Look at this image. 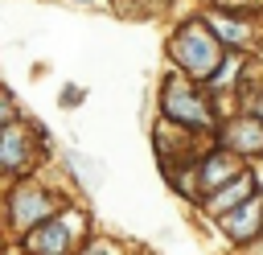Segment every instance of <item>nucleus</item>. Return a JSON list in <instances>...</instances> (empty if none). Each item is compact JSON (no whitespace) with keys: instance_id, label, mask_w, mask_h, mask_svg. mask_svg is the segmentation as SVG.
<instances>
[{"instance_id":"9b49d317","label":"nucleus","mask_w":263,"mask_h":255,"mask_svg":"<svg viewBox=\"0 0 263 255\" xmlns=\"http://www.w3.org/2000/svg\"><path fill=\"white\" fill-rule=\"evenodd\" d=\"M82 4H90V0H82Z\"/></svg>"},{"instance_id":"6e6552de","label":"nucleus","mask_w":263,"mask_h":255,"mask_svg":"<svg viewBox=\"0 0 263 255\" xmlns=\"http://www.w3.org/2000/svg\"><path fill=\"white\" fill-rule=\"evenodd\" d=\"M234 169H238V165H234L230 156H210V165H205V173H201V177H205V185H218V181H222V177H230Z\"/></svg>"},{"instance_id":"20e7f679","label":"nucleus","mask_w":263,"mask_h":255,"mask_svg":"<svg viewBox=\"0 0 263 255\" xmlns=\"http://www.w3.org/2000/svg\"><path fill=\"white\" fill-rule=\"evenodd\" d=\"M29 243H33V251H41V255H62L66 243H70V230H66V222H49V230L33 234Z\"/></svg>"},{"instance_id":"f257e3e1","label":"nucleus","mask_w":263,"mask_h":255,"mask_svg":"<svg viewBox=\"0 0 263 255\" xmlns=\"http://www.w3.org/2000/svg\"><path fill=\"white\" fill-rule=\"evenodd\" d=\"M173 53H177V62H181L185 70H193L197 78H210V74L218 70V45H214V37H210L201 25H189V29L173 41Z\"/></svg>"},{"instance_id":"423d86ee","label":"nucleus","mask_w":263,"mask_h":255,"mask_svg":"<svg viewBox=\"0 0 263 255\" xmlns=\"http://www.w3.org/2000/svg\"><path fill=\"white\" fill-rule=\"evenodd\" d=\"M226 140H234L238 148H263V128L259 123H238Z\"/></svg>"},{"instance_id":"f03ea898","label":"nucleus","mask_w":263,"mask_h":255,"mask_svg":"<svg viewBox=\"0 0 263 255\" xmlns=\"http://www.w3.org/2000/svg\"><path fill=\"white\" fill-rule=\"evenodd\" d=\"M164 111L177 115V119H189V123H201L210 128V111L201 107V99H193L181 82H164Z\"/></svg>"},{"instance_id":"1a4fd4ad","label":"nucleus","mask_w":263,"mask_h":255,"mask_svg":"<svg viewBox=\"0 0 263 255\" xmlns=\"http://www.w3.org/2000/svg\"><path fill=\"white\" fill-rule=\"evenodd\" d=\"M4 160L8 165H21V128H8L4 132Z\"/></svg>"},{"instance_id":"9d476101","label":"nucleus","mask_w":263,"mask_h":255,"mask_svg":"<svg viewBox=\"0 0 263 255\" xmlns=\"http://www.w3.org/2000/svg\"><path fill=\"white\" fill-rule=\"evenodd\" d=\"M86 255H111V251H107V247H90Z\"/></svg>"},{"instance_id":"0eeeda50","label":"nucleus","mask_w":263,"mask_h":255,"mask_svg":"<svg viewBox=\"0 0 263 255\" xmlns=\"http://www.w3.org/2000/svg\"><path fill=\"white\" fill-rule=\"evenodd\" d=\"M247 193H251V177H238V181H234V189L226 185V189H222V197H214V202H210V210H226V206L242 202Z\"/></svg>"},{"instance_id":"7ed1b4c3","label":"nucleus","mask_w":263,"mask_h":255,"mask_svg":"<svg viewBox=\"0 0 263 255\" xmlns=\"http://www.w3.org/2000/svg\"><path fill=\"white\" fill-rule=\"evenodd\" d=\"M49 214V202L37 193V189H16V202H12V218H16V226H29V218L37 222V218H45Z\"/></svg>"},{"instance_id":"39448f33","label":"nucleus","mask_w":263,"mask_h":255,"mask_svg":"<svg viewBox=\"0 0 263 255\" xmlns=\"http://www.w3.org/2000/svg\"><path fill=\"white\" fill-rule=\"evenodd\" d=\"M255 222H259V202H247L238 214H226V234L230 239H251Z\"/></svg>"}]
</instances>
